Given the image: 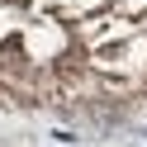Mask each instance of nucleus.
<instances>
[{"label":"nucleus","mask_w":147,"mask_h":147,"mask_svg":"<svg viewBox=\"0 0 147 147\" xmlns=\"http://www.w3.org/2000/svg\"><path fill=\"white\" fill-rule=\"evenodd\" d=\"M123 52H128V43H119V38H114V43H100V48H95V57H100V62H119Z\"/></svg>","instance_id":"nucleus-1"}]
</instances>
